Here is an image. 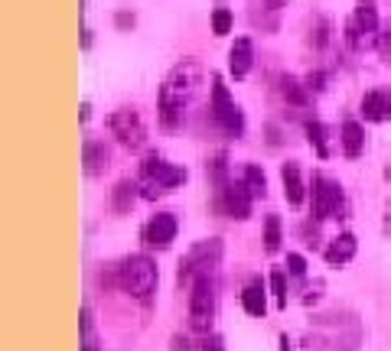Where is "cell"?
Here are the masks:
<instances>
[{"label": "cell", "instance_id": "1", "mask_svg": "<svg viewBox=\"0 0 391 351\" xmlns=\"http://www.w3.org/2000/svg\"><path fill=\"white\" fill-rule=\"evenodd\" d=\"M196 88H199V65L196 62H183V65H177L167 75V82L160 88V117L167 127H177L179 124L183 107L192 101Z\"/></svg>", "mask_w": 391, "mask_h": 351}, {"label": "cell", "instance_id": "2", "mask_svg": "<svg viewBox=\"0 0 391 351\" xmlns=\"http://www.w3.org/2000/svg\"><path fill=\"white\" fill-rule=\"evenodd\" d=\"M157 280H160V270H157V264L147 257V254H134V257H127L121 267H118L121 290L134 299H144V303L154 296Z\"/></svg>", "mask_w": 391, "mask_h": 351}, {"label": "cell", "instance_id": "3", "mask_svg": "<svg viewBox=\"0 0 391 351\" xmlns=\"http://www.w3.org/2000/svg\"><path fill=\"white\" fill-rule=\"evenodd\" d=\"M219 257H222V241H219V237H209V241H202V244L189 247V254L179 260L177 283L179 286H192L199 276L212 274V270L219 267Z\"/></svg>", "mask_w": 391, "mask_h": 351}, {"label": "cell", "instance_id": "4", "mask_svg": "<svg viewBox=\"0 0 391 351\" xmlns=\"http://www.w3.org/2000/svg\"><path fill=\"white\" fill-rule=\"evenodd\" d=\"M140 173H144V183H147V192H144L147 199H154V195H160V192L177 189V185L186 183V169L163 163L157 153H150V156H147L144 166H140Z\"/></svg>", "mask_w": 391, "mask_h": 351}, {"label": "cell", "instance_id": "5", "mask_svg": "<svg viewBox=\"0 0 391 351\" xmlns=\"http://www.w3.org/2000/svg\"><path fill=\"white\" fill-rule=\"evenodd\" d=\"M189 322L196 332H209L215 319V280L212 274L199 276V280L189 286Z\"/></svg>", "mask_w": 391, "mask_h": 351}, {"label": "cell", "instance_id": "6", "mask_svg": "<svg viewBox=\"0 0 391 351\" xmlns=\"http://www.w3.org/2000/svg\"><path fill=\"white\" fill-rule=\"evenodd\" d=\"M212 117L225 134H231V137H238V134L245 130V117H241L235 101L229 98V88L222 85V78H215L212 82Z\"/></svg>", "mask_w": 391, "mask_h": 351}, {"label": "cell", "instance_id": "7", "mask_svg": "<svg viewBox=\"0 0 391 351\" xmlns=\"http://www.w3.org/2000/svg\"><path fill=\"white\" fill-rule=\"evenodd\" d=\"M108 127H111V134H115L124 146H130V150L144 146V140H147L144 121L137 117V111H127V107L115 111V114H111V121H108Z\"/></svg>", "mask_w": 391, "mask_h": 351}, {"label": "cell", "instance_id": "8", "mask_svg": "<svg viewBox=\"0 0 391 351\" xmlns=\"http://www.w3.org/2000/svg\"><path fill=\"white\" fill-rule=\"evenodd\" d=\"M343 208V189L326 176H313V215L316 218H333Z\"/></svg>", "mask_w": 391, "mask_h": 351}, {"label": "cell", "instance_id": "9", "mask_svg": "<svg viewBox=\"0 0 391 351\" xmlns=\"http://www.w3.org/2000/svg\"><path fill=\"white\" fill-rule=\"evenodd\" d=\"M251 189L245 183H222V195H219V205L229 218H248L251 215Z\"/></svg>", "mask_w": 391, "mask_h": 351}, {"label": "cell", "instance_id": "10", "mask_svg": "<svg viewBox=\"0 0 391 351\" xmlns=\"http://www.w3.org/2000/svg\"><path fill=\"white\" fill-rule=\"evenodd\" d=\"M177 228H179V222H177V215L173 212L154 215L144 228V241L150 247H170L173 244V237H177Z\"/></svg>", "mask_w": 391, "mask_h": 351}, {"label": "cell", "instance_id": "11", "mask_svg": "<svg viewBox=\"0 0 391 351\" xmlns=\"http://www.w3.org/2000/svg\"><path fill=\"white\" fill-rule=\"evenodd\" d=\"M251 62H254V46H251V39L241 36L235 39V46H231L229 53V69L235 78H245L248 72H251Z\"/></svg>", "mask_w": 391, "mask_h": 351}, {"label": "cell", "instance_id": "12", "mask_svg": "<svg viewBox=\"0 0 391 351\" xmlns=\"http://www.w3.org/2000/svg\"><path fill=\"white\" fill-rule=\"evenodd\" d=\"M355 237L353 234H339V237H333L330 241V247H326V254H323V257H326V264H330V267H343V264H349V260L355 257Z\"/></svg>", "mask_w": 391, "mask_h": 351}, {"label": "cell", "instance_id": "13", "mask_svg": "<svg viewBox=\"0 0 391 351\" xmlns=\"http://www.w3.org/2000/svg\"><path fill=\"white\" fill-rule=\"evenodd\" d=\"M82 163H85V173H88V176L105 173V169H108V146L101 144V140H85Z\"/></svg>", "mask_w": 391, "mask_h": 351}, {"label": "cell", "instance_id": "14", "mask_svg": "<svg viewBox=\"0 0 391 351\" xmlns=\"http://www.w3.org/2000/svg\"><path fill=\"white\" fill-rule=\"evenodd\" d=\"M362 114H365V121H388L391 117V94L368 92L365 98H362Z\"/></svg>", "mask_w": 391, "mask_h": 351}, {"label": "cell", "instance_id": "15", "mask_svg": "<svg viewBox=\"0 0 391 351\" xmlns=\"http://www.w3.org/2000/svg\"><path fill=\"white\" fill-rule=\"evenodd\" d=\"M281 179H284V195L291 205H300L303 202V179H300L297 163H284L281 166Z\"/></svg>", "mask_w": 391, "mask_h": 351}, {"label": "cell", "instance_id": "16", "mask_svg": "<svg viewBox=\"0 0 391 351\" xmlns=\"http://www.w3.org/2000/svg\"><path fill=\"white\" fill-rule=\"evenodd\" d=\"M241 309H245L248 315H264L268 313V299H264V286H261L258 280L248 283L245 290H241Z\"/></svg>", "mask_w": 391, "mask_h": 351}, {"label": "cell", "instance_id": "17", "mask_svg": "<svg viewBox=\"0 0 391 351\" xmlns=\"http://www.w3.org/2000/svg\"><path fill=\"white\" fill-rule=\"evenodd\" d=\"M134 199H137V185L130 183V179H121V183H118L115 189H111V208H115L118 215L130 212Z\"/></svg>", "mask_w": 391, "mask_h": 351}, {"label": "cell", "instance_id": "18", "mask_svg": "<svg viewBox=\"0 0 391 351\" xmlns=\"http://www.w3.org/2000/svg\"><path fill=\"white\" fill-rule=\"evenodd\" d=\"M362 146H365V134H362L359 121H345L343 124V150L345 156H362Z\"/></svg>", "mask_w": 391, "mask_h": 351}, {"label": "cell", "instance_id": "19", "mask_svg": "<svg viewBox=\"0 0 391 351\" xmlns=\"http://www.w3.org/2000/svg\"><path fill=\"white\" fill-rule=\"evenodd\" d=\"M353 30L355 33H375L378 30V14H375V7H372V4H359V7H355Z\"/></svg>", "mask_w": 391, "mask_h": 351}, {"label": "cell", "instance_id": "20", "mask_svg": "<svg viewBox=\"0 0 391 351\" xmlns=\"http://www.w3.org/2000/svg\"><path fill=\"white\" fill-rule=\"evenodd\" d=\"M78 325H82V351H98V338H95V325H92V313H88V306H82V313H78Z\"/></svg>", "mask_w": 391, "mask_h": 351}, {"label": "cell", "instance_id": "21", "mask_svg": "<svg viewBox=\"0 0 391 351\" xmlns=\"http://www.w3.org/2000/svg\"><path fill=\"white\" fill-rule=\"evenodd\" d=\"M281 241H284V237H281V218L268 215V218H264V247L274 254L277 247H281Z\"/></svg>", "mask_w": 391, "mask_h": 351}, {"label": "cell", "instance_id": "22", "mask_svg": "<svg viewBox=\"0 0 391 351\" xmlns=\"http://www.w3.org/2000/svg\"><path fill=\"white\" fill-rule=\"evenodd\" d=\"M307 137H310V144L316 146V153H320V156H330V146H326V130H323V124L310 121L307 124Z\"/></svg>", "mask_w": 391, "mask_h": 351}, {"label": "cell", "instance_id": "23", "mask_svg": "<svg viewBox=\"0 0 391 351\" xmlns=\"http://www.w3.org/2000/svg\"><path fill=\"white\" fill-rule=\"evenodd\" d=\"M245 185L251 189V195H264V189H268V179H264V173H261L258 166H248L245 169Z\"/></svg>", "mask_w": 391, "mask_h": 351}, {"label": "cell", "instance_id": "24", "mask_svg": "<svg viewBox=\"0 0 391 351\" xmlns=\"http://www.w3.org/2000/svg\"><path fill=\"white\" fill-rule=\"evenodd\" d=\"M284 98L287 101H293V104H307V92H303V85L300 82H293V78H284Z\"/></svg>", "mask_w": 391, "mask_h": 351}, {"label": "cell", "instance_id": "25", "mask_svg": "<svg viewBox=\"0 0 391 351\" xmlns=\"http://www.w3.org/2000/svg\"><path fill=\"white\" fill-rule=\"evenodd\" d=\"M212 33H215V36H225V33H231V14L225 7H219L212 14Z\"/></svg>", "mask_w": 391, "mask_h": 351}, {"label": "cell", "instance_id": "26", "mask_svg": "<svg viewBox=\"0 0 391 351\" xmlns=\"http://www.w3.org/2000/svg\"><path fill=\"white\" fill-rule=\"evenodd\" d=\"M271 290H274V296H277V306L284 309L287 306V286H284V270H274L271 274Z\"/></svg>", "mask_w": 391, "mask_h": 351}, {"label": "cell", "instance_id": "27", "mask_svg": "<svg viewBox=\"0 0 391 351\" xmlns=\"http://www.w3.org/2000/svg\"><path fill=\"white\" fill-rule=\"evenodd\" d=\"M287 270H291V276H303L307 274V260L300 254H287Z\"/></svg>", "mask_w": 391, "mask_h": 351}, {"label": "cell", "instance_id": "28", "mask_svg": "<svg viewBox=\"0 0 391 351\" xmlns=\"http://www.w3.org/2000/svg\"><path fill=\"white\" fill-rule=\"evenodd\" d=\"M199 351H222V338L219 335H206L199 345Z\"/></svg>", "mask_w": 391, "mask_h": 351}, {"label": "cell", "instance_id": "29", "mask_svg": "<svg viewBox=\"0 0 391 351\" xmlns=\"http://www.w3.org/2000/svg\"><path fill=\"white\" fill-rule=\"evenodd\" d=\"M378 49H382V55L391 62V33H385V36L378 39Z\"/></svg>", "mask_w": 391, "mask_h": 351}, {"label": "cell", "instance_id": "30", "mask_svg": "<svg viewBox=\"0 0 391 351\" xmlns=\"http://www.w3.org/2000/svg\"><path fill=\"white\" fill-rule=\"evenodd\" d=\"M173 351H189V342L186 338H173Z\"/></svg>", "mask_w": 391, "mask_h": 351}, {"label": "cell", "instance_id": "31", "mask_svg": "<svg viewBox=\"0 0 391 351\" xmlns=\"http://www.w3.org/2000/svg\"><path fill=\"white\" fill-rule=\"evenodd\" d=\"M118 26H134V16H127V14H118Z\"/></svg>", "mask_w": 391, "mask_h": 351}, {"label": "cell", "instance_id": "32", "mask_svg": "<svg viewBox=\"0 0 391 351\" xmlns=\"http://www.w3.org/2000/svg\"><path fill=\"white\" fill-rule=\"evenodd\" d=\"M281 351H293L291 348V338H287V335H281Z\"/></svg>", "mask_w": 391, "mask_h": 351}, {"label": "cell", "instance_id": "33", "mask_svg": "<svg viewBox=\"0 0 391 351\" xmlns=\"http://www.w3.org/2000/svg\"><path fill=\"white\" fill-rule=\"evenodd\" d=\"M388 176H391V169H388Z\"/></svg>", "mask_w": 391, "mask_h": 351}]
</instances>
